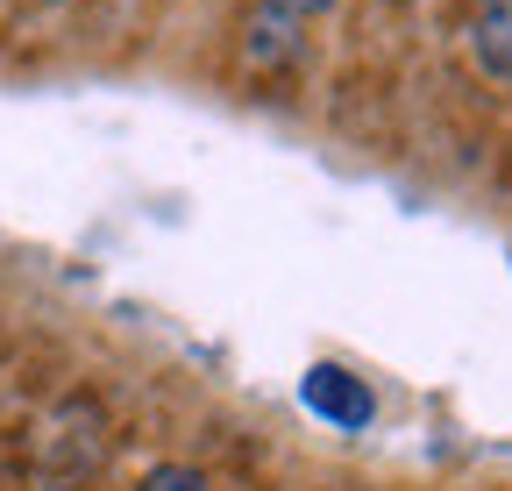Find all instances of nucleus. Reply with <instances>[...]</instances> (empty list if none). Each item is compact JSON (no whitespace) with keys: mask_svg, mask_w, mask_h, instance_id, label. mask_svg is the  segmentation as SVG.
Segmentation results:
<instances>
[{"mask_svg":"<svg viewBox=\"0 0 512 491\" xmlns=\"http://www.w3.org/2000/svg\"><path fill=\"white\" fill-rule=\"evenodd\" d=\"M306 50V15H292L285 0H256L242 15V65L249 72H285Z\"/></svg>","mask_w":512,"mask_h":491,"instance_id":"obj_1","label":"nucleus"},{"mask_svg":"<svg viewBox=\"0 0 512 491\" xmlns=\"http://www.w3.org/2000/svg\"><path fill=\"white\" fill-rule=\"evenodd\" d=\"M299 399H306V413L335 420V427H370V413H377L370 385H363V378H349L342 363H306V378H299Z\"/></svg>","mask_w":512,"mask_h":491,"instance_id":"obj_2","label":"nucleus"},{"mask_svg":"<svg viewBox=\"0 0 512 491\" xmlns=\"http://www.w3.org/2000/svg\"><path fill=\"white\" fill-rule=\"evenodd\" d=\"M470 57H477V72L512 79V0H477V15H470Z\"/></svg>","mask_w":512,"mask_h":491,"instance_id":"obj_3","label":"nucleus"},{"mask_svg":"<svg viewBox=\"0 0 512 491\" xmlns=\"http://www.w3.org/2000/svg\"><path fill=\"white\" fill-rule=\"evenodd\" d=\"M136 491H207V477L200 470H192V463H157Z\"/></svg>","mask_w":512,"mask_h":491,"instance_id":"obj_4","label":"nucleus"},{"mask_svg":"<svg viewBox=\"0 0 512 491\" xmlns=\"http://www.w3.org/2000/svg\"><path fill=\"white\" fill-rule=\"evenodd\" d=\"M285 8H292V15H320V8H328V0H285Z\"/></svg>","mask_w":512,"mask_h":491,"instance_id":"obj_5","label":"nucleus"}]
</instances>
